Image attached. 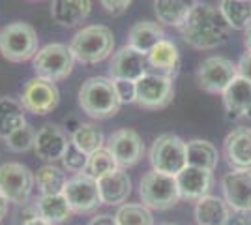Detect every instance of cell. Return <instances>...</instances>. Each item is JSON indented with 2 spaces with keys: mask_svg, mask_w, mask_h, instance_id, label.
I'll use <instances>...</instances> for the list:
<instances>
[{
  "mask_svg": "<svg viewBox=\"0 0 251 225\" xmlns=\"http://www.w3.org/2000/svg\"><path fill=\"white\" fill-rule=\"evenodd\" d=\"M180 32L184 42L195 49H214L229 40L230 26L221 15L220 8L197 2Z\"/></svg>",
  "mask_w": 251,
  "mask_h": 225,
  "instance_id": "obj_1",
  "label": "cell"
},
{
  "mask_svg": "<svg viewBox=\"0 0 251 225\" xmlns=\"http://www.w3.org/2000/svg\"><path fill=\"white\" fill-rule=\"evenodd\" d=\"M36 203V212L38 218H43L45 222L52 225L64 224L66 220H70L74 210L68 203V199L64 197V193L58 195H42L40 199L34 201Z\"/></svg>",
  "mask_w": 251,
  "mask_h": 225,
  "instance_id": "obj_26",
  "label": "cell"
},
{
  "mask_svg": "<svg viewBox=\"0 0 251 225\" xmlns=\"http://www.w3.org/2000/svg\"><path fill=\"white\" fill-rule=\"evenodd\" d=\"M131 2H133V0H100L101 8H103L107 13H111V15H120V13H124V11L129 8Z\"/></svg>",
  "mask_w": 251,
  "mask_h": 225,
  "instance_id": "obj_37",
  "label": "cell"
},
{
  "mask_svg": "<svg viewBox=\"0 0 251 225\" xmlns=\"http://www.w3.org/2000/svg\"><path fill=\"white\" fill-rule=\"evenodd\" d=\"M195 6H197L195 0H156L154 11L159 25L182 28Z\"/></svg>",
  "mask_w": 251,
  "mask_h": 225,
  "instance_id": "obj_24",
  "label": "cell"
},
{
  "mask_svg": "<svg viewBox=\"0 0 251 225\" xmlns=\"http://www.w3.org/2000/svg\"><path fill=\"white\" fill-rule=\"evenodd\" d=\"M92 10V0H52L51 17L64 28L79 26Z\"/></svg>",
  "mask_w": 251,
  "mask_h": 225,
  "instance_id": "obj_20",
  "label": "cell"
},
{
  "mask_svg": "<svg viewBox=\"0 0 251 225\" xmlns=\"http://www.w3.org/2000/svg\"><path fill=\"white\" fill-rule=\"evenodd\" d=\"M23 225H52L49 222H45L43 218H32V220H25Z\"/></svg>",
  "mask_w": 251,
  "mask_h": 225,
  "instance_id": "obj_42",
  "label": "cell"
},
{
  "mask_svg": "<svg viewBox=\"0 0 251 225\" xmlns=\"http://www.w3.org/2000/svg\"><path fill=\"white\" fill-rule=\"evenodd\" d=\"M223 103L232 118H250L251 120V83L240 75L230 83L223 92Z\"/></svg>",
  "mask_w": 251,
  "mask_h": 225,
  "instance_id": "obj_21",
  "label": "cell"
},
{
  "mask_svg": "<svg viewBox=\"0 0 251 225\" xmlns=\"http://www.w3.org/2000/svg\"><path fill=\"white\" fill-rule=\"evenodd\" d=\"M34 176H36V186H38L42 195H58L64 192L66 182H68V176H66L64 169L56 167L54 163L42 165Z\"/></svg>",
  "mask_w": 251,
  "mask_h": 225,
  "instance_id": "obj_30",
  "label": "cell"
},
{
  "mask_svg": "<svg viewBox=\"0 0 251 225\" xmlns=\"http://www.w3.org/2000/svg\"><path fill=\"white\" fill-rule=\"evenodd\" d=\"M220 11L232 30H248L251 25V0H221Z\"/></svg>",
  "mask_w": 251,
  "mask_h": 225,
  "instance_id": "obj_29",
  "label": "cell"
},
{
  "mask_svg": "<svg viewBox=\"0 0 251 225\" xmlns=\"http://www.w3.org/2000/svg\"><path fill=\"white\" fill-rule=\"evenodd\" d=\"M163 40H165L163 26L154 21H139L127 32V45L143 54H148Z\"/></svg>",
  "mask_w": 251,
  "mask_h": 225,
  "instance_id": "obj_23",
  "label": "cell"
},
{
  "mask_svg": "<svg viewBox=\"0 0 251 225\" xmlns=\"http://www.w3.org/2000/svg\"><path fill=\"white\" fill-rule=\"evenodd\" d=\"M244 43H246V49L251 51V25L248 26V30L244 34Z\"/></svg>",
  "mask_w": 251,
  "mask_h": 225,
  "instance_id": "obj_43",
  "label": "cell"
},
{
  "mask_svg": "<svg viewBox=\"0 0 251 225\" xmlns=\"http://www.w3.org/2000/svg\"><path fill=\"white\" fill-rule=\"evenodd\" d=\"M227 225H251V220L244 214V212H236L234 216H230V220Z\"/></svg>",
  "mask_w": 251,
  "mask_h": 225,
  "instance_id": "obj_40",
  "label": "cell"
},
{
  "mask_svg": "<svg viewBox=\"0 0 251 225\" xmlns=\"http://www.w3.org/2000/svg\"><path fill=\"white\" fill-rule=\"evenodd\" d=\"M62 193L68 199L74 214H88L96 210L100 204H103L98 180L86 173H79V175H74L72 178H68Z\"/></svg>",
  "mask_w": 251,
  "mask_h": 225,
  "instance_id": "obj_10",
  "label": "cell"
},
{
  "mask_svg": "<svg viewBox=\"0 0 251 225\" xmlns=\"http://www.w3.org/2000/svg\"><path fill=\"white\" fill-rule=\"evenodd\" d=\"M148 68L154 70V74L167 75L171 79H175L180 70V53L178 47L171 40H163L159 42L147 54Z\"/></svg>",
  "mask_w": 251,
  "mask_h": 225,
  "instance_id": "obj_22",
  "label": "cell"
},
{
  "mask_svg": "<svg viewBox=\"0 0 251 225\" xmlns=\"http://www.w3.org/2000/svg\"><path fill=\"white\" fill-rule=\"evenodd\" d=\"M115 88L122 103H135L137 101V83L126 81V79H116Z\"/></svg>",
  "mask_w": 251,
  "mask_h": 225,
  "instance_id": "obj_36",
  "label": "cell"
},
{
  "mask_svg": "<svg viewBox=\"0 0 251 225\" xmlns=\"http://www.w3.org/2000/svg\"><path fill=\"white\" fill-rule=\"evenodd\" d=\"M218 149L204 139H193L188 143V165L214 171L218 165Z\"/></svg>",
  "mask_w": 251,
  "mask_h": 225,
  "instance_id": "obj_28",
  "label": "cell"
},
{
  "mask_svg": "<svg viewBox=\"0 0 251 225\" xmlns=\"http://www.w3.org/2000/svg\"><path fill=\"white\" fill-rule=\"evenodd\" d=\"M115 34L105 25H88L83 26L72 38L70 49L75 60L83 64H98L113 53Z\"/></svg>",
  "mask_w": 251,
  "mask_h": 225,
  "instance_id": "obj_3",
  "label": "cell"
},
{
  "mask_svg": "<svg viewBox=\"0 0 251 225\" xmlns=\"http://www.w3.org/2000/svg\"><path fill=\"white\" fill-rule=\"evenodd\" d=\"M197 77L202 90L210 94H223L238 77V66H234L232 60L225 56H210L199 66Z\"/></svg>",
  "mask_w": 251,
  "mask_h": 225,
  "instance_id": "obj_11",
  "label": "cell"
},
{
  "mask_svg": "<svg viewBox=\"0 0 251 225\" xmlns=\"http://www.w3.org/2000/svg\"><path fill=\"white\" fill-rule=\"evenodd\" d=\"M6 214H8V201H6L4 195L0 193V222L6 218Z\"/></svg>",
  "mask_w": 251,
  "mask_h": 225,
  "instance_id": "obj_41",
  "label": "cell"
},
{
  "mask_svg": "<svg viewBox=\"0 0 251 225\" xmlns=\"http://www.w3.org/2000/svg\"><path fill=\"white\" fill-rule=\"evenodd\" d=\"M161 225H171V224H161Z\"/></svg>",
  "mask_w": 251,
  "mask_h": 225,
  "instance_id": "obj_44",
  "label": "cell"
},
{
  "mask_svg": "<svg viewBox=\"0 0 251 225\" xmlns=\"http://www.w3.org/2000/svg\"><path fill=\"white\" fill-rule=\"evenodd\" d=\"M175 79L154 72L145 74L137 81V105L148 111L165 109L175 98Z\"/></svg>",
  "mask_w": 251,
  "mask_h": 225,
  "instance_id": "obj_9",
  "label": "cell"
},
{
  "mask_svg": "<svg viewBox=\"0 0 251 225\" xmlns=\"http://www.w3.org/2000/svg\"><path fill=\"white\" fill-rule=\"evenodd\" d=\"M88 225H118L116 224V218L115 216H109V214H100L90 220Z\"/></svg>",
  "mask_w": 251,
  "mask_h": 225,
  "instance_id": "obj_39",
  "label": "cell"
},
{
  "mask_svg": "<svg viewBox=\"0 0 251 225\" xmlns=\"http://www.w3.org/2000/svg\"><path fill=\"white\" fill-rule=\"evenodd\" d=\"M212 180H214L212 178V171L188 165L184 171H180L176 175L180 199L199 203L201 199H204L208 195L210 188H212Z\"/></svg>",
  "mask_w": 251,
  "mask_h": 225,
  "instance_id": "obj_18",
  "label": "cell"
},
{
  "mask_svg": "<svg viewBox=\"0 0 251 225\" xmlns=\"http://www.w3.org/2000/svg\"><path fill=\"white\" fill-rule=\"evenodd\" d=\"M150 163L154 171L176 176L188 167V143L176 133H161L150 149Z\"/></svg>",
  "mask_w": 251,
  "mask_h": 225,
  "instance_id": "obj_5",
  "label": "cell"
},
{
  "mask_svg": "<svg viewBox=\"0 0 251 225\" xmlns=\"http://www.w3.org/2000/svg\"><path fill=\"white\" fill-rule=\"evenodd\" d=\"M238 75L251 83V51H246L242 54L240 62H238Z\"/></svg>",
  "mask_w": 251,
  "mask_h": 225,
  "instance_id": "obj_38",
  "label": "cell"
},
{
  "mask_svg": "<svg viewBox=\"0 0 251 225\" xmlns=\"http://www.w3.org/2000/svg\"><path fill=\"white\" fill-rule=\"evenodd\" d=\"M225 201L236 212L251 210V171H230L221 180Z\"/></svg>",
  "mask_w": 251,
  "mask_h": 225,
  "instance_id": "obj_17",
  "label": "cell"
},
{
  "mask_svg": "<svg viewBox=\"0 0 251 225\" xmlns=\"http://www.w3.org/2000/svg\"><path fill=\"white\" fill-rule=\"evenodd\" d=\"M118 225H154V218L150 208L139 203H126L116 212Z\"/></svg>",
  "mask_w": 251,
  "mask_h": 225,
  "instance_id": "obj_32",
  "label": "cell"
},
{
  "mask_svg": "<svg viewBox=\"0 0 251 225\" xmlns=\"http://www.w3.org/2000/svg\"><path fill=\"white\" fill-rule=\"evenodd\" d=\"M70 141L72 139H68L64 128L56 126V124H45L36 135L34 152L40 160L47 161V163L62 161Z\"/></svg>",
  "mask_w": 251,
  "mask_h": 225,
  "instance_id": "obj_15",
  "label": "cell"
},
{
  "mask_svg": "<svg viewBox=\"0 0 251 225\" xmlns=\"http://www.w3.org/2000/svg\"><path fill=\"white\" fill-rule=\"evenodd\" d=\"M36 184L34 173L17 161L0 165V193L8 203L26 204Z\"/></svg>",
  "mask_w": 251,
  "mask_h": 225,
  "instance_id": "obj_8",
  "label": "cell"
},
{
  "mask_svg": "<svg viewBox=\"0 0 251 225\" xmlns=\"http://www.w3.org/2000/svg\"><path fill=\"white\" fill-rule=\"evenodd\" d=\"M105 149L113 154L120 169L133 167L145 156V143L135 129H116L107 139H105Z\"/></svg>",
  "mask_w": 251,
  "mask_h": 225,
  "instance_id": "obj_12",
  "label": "cell"
},
{
  "mask_svg": "<svg viewBox=\"0 0 251 225\" xmlns=\"http://www.w3.org/2000/svg\"><path fill=\"white\" fill-rule=\"evenodd\" d=\"M139 197L147 208L167 210L173 208L180 199L176 176L163 175L157 171H148L139 182Z\"/></svg>",
  "mask_w": 251,
  "mask_h": 225,
  "instance_id": "obj_6",
  "label": "cell"
},
{
  "mask_svg": "<svg viewBox=\"0 0 251 225\" xmlns=\"http://www.w3.org/2000/svg\"><path fill=\"white\" fill-rule=\"evenodd\" d=\"M58 101H60V92L52 81L34 77L23 88L21 103L25 111L32 115H40V117L49 115L56 109Z\"/></svg>",
  "mask_w": 251,
  "mask_h": 225,
  "instance_id": "obj_13",
  "label": "cell"
},
{
  "mask_svg": "<svg viewBox=\"0 0 251 225\" xmlns=\"http://www.w3.org/2000/svg\"><path fill=\"white\" fill-rule=\"evenodd\" d=\"M26 124L25 107L13 98H0V139H8L13 131Z\"/></svg>",
  "mask_w": 251,
  "mask_h": 225,
  "instance_id": "obj_27",
  "label": "cell"
},
{
  "mask_svg": "<svg viewBox=\"0 0 251 225\" xmlns=\"http://www.w3.org/2000/svg\"><path fill=\"white\" fill-rule=\"evenodd\" d=\"M120 98L111 77H88L79 88V107L94 120H107L120 111Z\"/></svg>",
  "mask_w": 251,
  "mask_h": 225,
  "instance_id": "obj_2",
  "label": "cell"
},
{
  "mask_svg": "<svg viewBox=\"0 0 251 225\" xmlns=\"http://www.w3.org/2000/svg\"><path fill=\"white\" fill-rule=\"evenodd\" d=\"M86 163H88V156L84 154L83 150L77 149L74 143L70 141V145H68V149H66V154H64V158H62L64 171L79 175V173H84Z\"/></svg>",
  "mask_w": 251,
  "mask_h": 225,
  "instance_id": "obj_35",
  "label": "cell"
},
{
  "mask_svg": "<svg viewBox=\"0 0 251 225\" xmlns=\"http://www.w3.org/2000/svg\"><path fill=\"white\" fill-rule=\"evenodd\" d=\"M195 220L199 225H227L230 220V206L220 197L206 195L195 206Z\"/></svg>",
  "mask_w": 251,
  "mask_h": 225,
  "instance_id": "obj_25",
  "label": "cell"
},
{
  "mask_svg": "<svg viewBox=\"0 0 251 225\" xmlns=\"http://www.w3.org/2000/svg\"><path fill=\"white\" fill-rule=\"evenodd\" d=\"M145 74H148L147 54L139 53L137 49L129 47L127 43L113 54V58L109 62V75L113 81L126 79V81L137 83Z\"/></svg>",
  "mask_w": 251,
  "mask_h": 225,
  "instance_id": "obj_14",
  "label": "cell"
},
{
  "mask_svg": "<svg viewBox=\"0 0 251 225\" xmlns=\"http://www.w3.org/2000/svg\"><path fill=\"white\" fill-rule=\"evenodd\" d=\"M38 34L28 23L15 21L0 30V53L10 62H26L36 56Z\"/></svg>",
  "mask_w": 251,
  "mask_h": 225,
  "instance_id": "obj_4",
  "label": "cell"
},
{
  "mask_svg": "<svg viewBox=\"0 0 251 225\" xmlns=\"http://www.w3.org/2000/svg\"><path fill=\"white\" fill-rule=\"evenodd\" d=\"M223 154L232 171H251V128L232 129L225 137Z\"/></svg>",
  "mask_w": 251,
  "mask_h": 225,
  "instance_id": "obj_16",
  "label": "cell"
},
{
  "mask_svg": "<svg viewBox=\"0 0 251 225\" xmlns=\"http://www.w3.org/2000/svg\"><path fill=\"white\" fill-rule=\"evenodd\" d=\"M36 135L38 131L34 129V126H30L28 122L19 128L17 131H13L6 141V147L11 152H26V150L34 149V143H36Z\"/></svg>",
  "mask_w": 251,
  "mask_h": 225,
  "instance_id": "obj_34",
  "label": "cell"
},
{
  "mask_svg": "<svg viewBox=\"0 0 251 225\" xmlns=\"http://www.w3.org/2000/svg\"><path fill=\"white\" fill-rule=\"evenodd\" d=\"M72 143L79 150H83L86 156H90L96 150L105 147L103 131L98 128L92 122H83L79 128L72 133Z\"/></svg>",
  "mask_w": 251,
  "mask_h": 225,
  "instance_id": "obj_31",
  "label": "cell"
},
{
  "mask_svg": "<svg viewBox=\"0 0 251 225\" xmlns=\"http://www.w3.org/2000/svg\"><path fill=\"white\" fill-rule=\"evenodd\" d=\"M101 203L109 206H118L127 201L131 193V178L127 176L124 169H116L98 180Z\"/></svg>",
  "mask_w": 251,
  "mask_h": 225,
  "instance_id": "obj_19",
  "label": "cell"
},
{
  "mask_svg": "<svg viewBox=\"0 0 251 225\" xmlns=\"http://www.w3.org/2000/svg\"><path fill=\"white\" fill-rule=\"evenodd\" d=\"M116 169H120L118 163H116V160L113 158V154L103 147V149L96 150V152H92V154L88 156V163H86L84 173L90 175L96 180H100L101 176L116 171Z\"/></svg>",
  "mask_w": 251,
  "mask_h": 225,
  "instance_id": "obj_33",
  "label": "cell"
},
{
  "mask_svg": "<svg viewBox=\"0 0 251 225\" xmlns=\"http://www.w3.org/2000/svg\"><path fill=\"white\" fill-rule=\"evenodd\" d=\"M75 56L66 43H47L32 58V68L36 77L47 81H62L74 72Z\"/></svg>",
  "mask_w": 251,
  "mask_h": 225,
  "instance_id": "obj_7",
  "label": "cell"
}]
</instances>
